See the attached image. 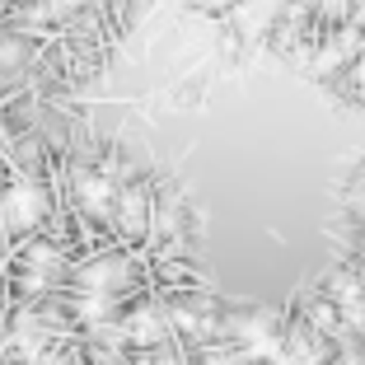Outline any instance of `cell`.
Listing matches in <instances>:
<instances>
[{"mask_svg":"<svg viewBox=\"0 0 365 365\" xmlns=\"http://www.w3.org/2000/svg\"><path fill=\"white\" fill-rule=\"evenodd\" d=\"M127 277H131V267L122 258H98V262H89V267L80 272V286L85 290H118Z\"/></svg>","mask_w":365,"mask_h":365,"instance_id":"obj_2","label":"cell"},{"mask_svg":"<svg viewBox=\"0 0 365 365\" xmlns=\"http://www.w3.org/2000/svg\"><path fill=\"white\" fill-rule=\"evenodd\" d=\"M80 206H85L89 215H108V206H113V182L98 173V178H80Z\"/></svg>","mask_w":365,"mask_h":365,"instance_id":"obj_3","label":"cell"},{"mask_svg":"<svg viewBox=\"0 0 365 365\" xmlns=\"http://www.w3.org/2000/svg\"><path fill=\"white\" fill-rule=\"evenodd\" d=\"M108 314H113V300H108V295H89V300H80V319H85V323H103Z\"/></svg>","mask_w":365,"mask_h":365,"instance_id":"obj_6","label":"cell"},{"mask_svg":"<svg viewBox=\"0 0 365 365\" xmlns=\"http://www.w3.org/2000/svg\"><path fill=\"white\" fill-rule=\"evenodd\" d=\"M43 211H47V197H43V187H33V182H14L10 192L0 197V220H5L10 230L38 225Z\"/></svg>","mask_w":365,"mask_h":365,"instance_id":"obj_1","label":"cell"},{"mask_svg":"<svg viewBox=\"0 0 365 365\" xmlns=\"http://www.w3.org/2000/svg\"><path fill=\"white\" fill-rule=\"evenodd\" d=\"M118 215L127 230H145V215H150V202H145V192H122L118 197Z\"/></svg>","mask_w":365,"mask_h":365,"instance_id":"obj_5","label":"cell"},{"mask_svg":"<svg viewBox=\"0 0 365 365\" xmlns=\"http://www.w3.org/2000/svg\"><path fill=\"white\" fill-rule=\"evenodd\" d=\"M160 333H164L160 309H136V314L127 319V337H131V342H155Z\"/></svg>","mask_w":365,"mask_h":365,"instance_id":"obj_4","label":"cell"}]
</instances>
